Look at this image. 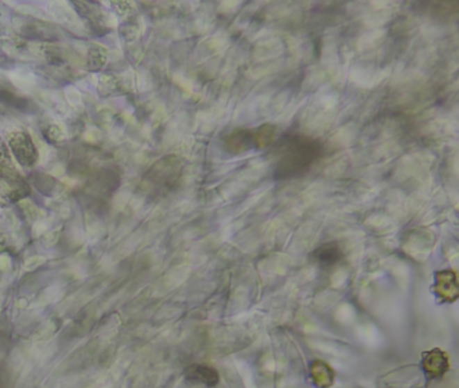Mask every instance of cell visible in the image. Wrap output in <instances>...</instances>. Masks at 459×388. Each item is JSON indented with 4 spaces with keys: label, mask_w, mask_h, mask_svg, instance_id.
I'll return each mask as SVG.
<instances>
[{
    "label": "cell",
    "mask_w": 459,
    "mask_h": 388,
    "mask_svg": "<svg viewBox=\"0 0 459 388\" xmlns=\"http://www.w3.org/2000/svg\"><path fill=\"white\" fill-rule=\"evenodd\" d=\"M186 379L193 385H201L205 387H216L220 382V375L213 366L195 364L188 366Z\"/></svg>",
    "instance_id": "cell-4"
},
{
    "label": "cell",
    "mask_w": 459,
    "mask_h": 388,
    "mask_svg": "<svg viewBox=\"0 0 459 388\" xmlns=\"http://www.w3.org/2000/svg\"><path fill=\"white\" fill-rule=\"evenodd\" d=\"M276 140V127L263 124L259 129H233L224 136V147L230 154L240 155L250 150L270 147Z\"/></svg>",
    "instance_id": "cell-2"
},
{
    "label": "cell",
    "mask_w": 459,
    "mask_h": 388,
    "mask_svg": "<svg viewBox=\"0 0 459 388\" xmlns=\"http://www.w3.org/2000/svg\"><path fill=\"white\" fill-rule=\"evenodd\" d=\"M10 147L15 158L23 166H33L38 159V151L30 135L22 131H15L10 135Z\"/></svg>",
    "instance_id": "cell-3"
},
{
    "label": "cell",
    "mask_w": 459,
    "mask_h": 388,
    "mask_svg": "<svg viewBox=\"0 0 459 388\" xmlns=\"http://www.w3.org/2000/svg\"><path fill=\"white\" fill-rule=\"evenodd\" d=\"M323 154L325 147L319 139L303 134H286L276 145L273 179L289 181L306 175Z\"/></svg>",
    "instance_id": "cell-1"
},
{
    "label": "cell",
    "mask_w": 459,
    "mask_h": 388,
    "mask_svg": "<svg viewBox=\"0 0 459 388\" xmlns=\"http://www.w3.org/2000/svg\"><path fill=\"white\" fill-rule=\"evenodd\" d=\"M457 278L453 271H442L437 274V290L440 296H444L446 300H450V293L457 294Z\"/></svg>",
    "instance_id": "cell-7"
},
{
    "label": "cell",
    "mask_w": 459,
    "mask_h": 388,
    "mask_svg": "<svg viewBox=\"0 0 459 388\" xmlns=\"http://www.w3.org/2000/svg\"><path fill=\"white\" fill-rule=\"evenodd\" d=\"M313 368H312V373H313V379L316 383V386L321 388L328 387L333 383V371L330 369V366L323 364V363H314Z\"/></svg>",
    "instance_id": "cell-8"
},
{
    "label": "cell",
    "mask_w": 459,
    "mask_h": 388,
    "mask_svg": "<svg viewBox=\"0 0 459 388\" xmlns=\"http://www.w3.org/2000/svg\"><path fill=\"white\" fill-rule=\"evenodd\" d=\"M313 258L322 267H332L342 260L344 252H342L341 245L337 241H329V243L321 244L319 247L315 248Z\"/></svg>",
    "instance_id": "cell-5"
},
{
    "label": "cell",
    "mask_w": 459,
    "mask_h": 388,
    "mask_svg": "<svg viewBox=\"0 0 459 388\" xmlns=\"http://www.w3.org/2000/svg\"><path fill=\"white\" fill-rule=\"evenodd\" d=\"M421 364L427 375L433 378H438L449 369V359L446 353H443L439 349H434L424 353Z\"/></svg>",
    "instance_id": "cell-6"
}]
</instances>
